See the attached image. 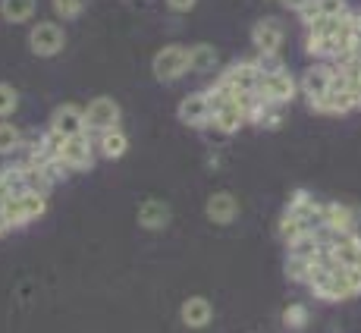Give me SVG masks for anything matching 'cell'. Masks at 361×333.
Segmentation results:
<instances>
[{
	"label": "cell",
	"instance_id": "obj_1",
	"mask_svg": "<svg viewBox=\"0 0 361 333\" xmlns=\"http://www.w3.org/2000/svg\"><path fill=\"white\" fill-rule=\"evenodd\" d=\"M151 73H154L157 82L170 85V82H179L185 73H189V47L183 44H164L161 51L151 60Z\"/></svg>",
	"mask_w": 361,
	"mask_h": 333
},
{
	"label": "cell",
	"instance_id": "obj_2",
	"mask_svg": "<svg viewBox=\"0 0 361 333\" xmlns=\"http://www.w3.org/2000/svg\"><path fill=\"white\" fill-rule=\"evenodd\" d=\"M66 47V32L60 23H54V19H41V23H32L29 29V51L35 57H57V54H63Z\"/></svg>",
	"mask_w": 361,
	"mask_h": 333
},
{
	"label": "cell",
	"instance_id": "obj_3",
	"mask_svg": "<svg viewBox=\"0 0 361 333\" xmlns=\"http://www.w3.org/2000/svg\"><path fill=\"white\" fill-rule=\"evenodd\" d=\"M330 85H333V63L330 60H317V63H311L302 73V79H298V95H302V98L308 101V107L314 110L317 104L327 98Z\"/></svg>",
	"mask_w": 361,
	"mask_h": 333
},
{
	"label": "cell",
	"instance_id": "obj_4",
	"mask_svg": "<svg viewBox=\"0 0 361 333\" xmlns=\"http://www.w3.org/2000/svg\"><path fill=\"white\" fill-rule=\"evenodd\" d=\"M317 236H321V242L330 248V255L336 258V265L361 270V236L358 233H333V230L324 226Z\"/></svg>",
	"mask_w": 361,
	"mask_h": 333
},
{
	"label": "cell",
	"instance_id": "obj_5",
	"mask_svg": "<svg viewBox=\"0 0 361 333\" xmlns=\"http://www.w3.org/2000/svg\"><path fill=\"white\" fill-rule=\"evenodd\" d=\"M355 107V98H352V88H349V79H345V73L333 63V85L327 92V98L314 107V114H324V116H345L352 114Z\"/></svg>",
	"mask_w": 361,
	"mask_h": 333
},
{
	"label": "cell",
	"instance_id": "obj_6",
	"mask_svg": "<svg viewBox=\"0 0 361 333\" xmlns=\"http://www.w3.org/2000/svg\"><path fill=\"white\" fill-rule=\"evenodd\" d=\"M94 161H98V148H94V135H92V133L73 135V138H66V142H63V151H60V164H63L69 173L92 170Z\"/></svg>",
	"mask_w": 361,
	"mask_h": 333
},
{
	"label": "cell",
	"instance_id": "obj_7",
	"mask_svg": "<svg viewBox=\"0 0 361 333\" xmlns=\"http://www.w3.org/2000/svg\"><path fill=\"white\" fill-rule=\"evenodd\" d=\"M4 214H6V220H10L13 230H19V226H29V224H35L38 217H44V214H47V195L25 192V195L6 201Z\"/></svg>",
	"mask_w": 361,
	"mask_h": 333
},
{
	"label": "cell",
	"instance_id": "obj_8",
	"mask_svg": "<svg viewBox=\"0 0 361 333\" xmlns=\"http://www.w3.org/2000/svg\"><path fill=\"white\" fill-rule=\"evenodd\" d=\"M217 82H224V85L233 88L235 95H252V92H258V85H261V73H258V66H255L252 57L233 60L230 66H224L217 73Z\"/></svg>",
	"mask_w": 361,
	"mask_h": 333
},
{
	"label": "cell",
	"instance_id": "obj_9",
	"mask_svg": "<svg viewBox=\"0 0 361 333\" xmlns=\"http://www.w3.org/2000/svg\"><path fill=\"white\" fill-rule=\"evenodd\" d=\"M120 116H123L120 104L114 98H107V95H98V98H92L85 104V133L98 135L104 129L120 126Z\"/></svg>",
	"mask_w": 361,
	"mask_h": 333
},
{
	"label": "cell",
	"instance_id": "obj_10",
	"mask_svg": "<svg viewBox=\"0 0 361 333\" xmlns=\"http://www.w3.org/2000/svg\"><path fill=\"white\" fill-rule=\"evenodd\" d=\"M258 98H264L267 104H276V107H286L289 101L298 98V79L289 73V69L274 73V75H261Z\"/></svg>",
	"mask_w": 361,
	"mask_h": 333
},
{
	"label": "cell",
	"instance_id": "obj_11",
	"mask_svg": "<svg viewBox=\"0 0 361 333\" xmlns=\"http://www.w3.org/2000/svg\"><path fill=\"white\" fill-rule=\"evenodd\" d=\"M252 44L255 54H270V57H280L283 44H286V29H283L280 19L264 16L252 25Z\"/></svg>",
	"mask_w": 361,
	"mask_h": 333
},
{
	"label": "cell",
	"instance_id": "obj_12",
	"mask_svg": "<svg viewBox=\"0 0 361 333\" xmlns=\"http://www.w3.org/2000/svg\"><path fill=\"white\" fill-rule=\"evenodd\" d=\"M211 98H207V92L201 88V92H192V95H185L183 101H179V107H176V116L185 123V126H192V129H204V126H211Z\"/></svg>",
	"mask_w": 361,
	"mask_h": 333
},
{
	"label": "cell",
	"instance_id": "obj_13",
	"mask_svg": "<svg viewBox=\"0 0 361 333\" xmlns=\"http://www.w3.org/2000/svg\"><path fill=\"white\" fill-rule=\"evenodd\" d=\"M47 129H54V133L63 138L82 135L85 133V107H79V104H60V107H54Z\"/></svg>",
	"mask_w": 361,
	"mask_h": 333
},
{
	"label": "cell",
	"instance_id": "obj_14",
	"mask_svg": "<svg viewBox=\"0 0 361 333\" xmlns=\"http://www.w3.org/2000/svg\"><path fill=\"white\" fill-rule=\"evenodd\" d=\"M324 220H327V230L333 233H358L361 214L343 201H324Z\"/></svg>",
	"mask_w": 361,
	"mask_h": 333
},
{
	"label": "cell",
	"instance_id": "obj_15",
	"mask_svg": "<svg viewBox=\"0 0 361 333\" xmlns=\"http://www.w3.org/2000/svg\"><path fill=\"white\" fill-rule=\"evenodd\" d=\"M248 123H252V120H248V110L242 107V104L235 101V98L226 101L224 107H217V110L211 114V126L217 129V133H224V135L239 133V129L248 126Z\"/></svg>",
	"mask_w": 361,
	"mask_h": 333
},
{
	"label": "cell",
	"instance_id": "obj_16",
	"mask_svg": "<svg viewBox=\"0 0 361 333\" xmlns=\"http://www.w3.org/2000/svg\"><path fill=\"white\" fill-rule=\"evenodd\" d=\"M135 217H138V226H142V230L157 233V230H166V226H170L173 211H170V205L161 201V198H145L142 205H138Z\"/></svg>",
	"mask_w": 361,
	"mask_h": 333
},
{
	"label": "cell",
	"instance_id": "obj_17",
	"mask_svg": "<svg viewBox=\"0 0 361 333\" xmlns=\"http://www.w3.org/2000/svg\"><path fill=\"white\" fill-rule=\"evenodd\" d=\"M204 214L211 224L217 226H230L235 217H239V198L233 195V192H214L211 198H207L204 205Z\"/></svg>",
	"mask_w": 361,
	"mask_h": 333
},
{
	"label": "cell",
	"instance_id": "obj_18",
	"mask_svg": "<svg viewBox=\"0 0 361 333\" xmlns=\"http://www.w3.org/2000/svg\"><path fill=\"white\" fill-rule=\"evenodd\" d=\"M94 148H98V157H104V161H120L129 151V135L123 133V126L104 129V133L94 135Z\"/></svg>",
	"mask_w": 361,
	"mask_h": 333
},
{
	"label": "cell",
	"instance_id": "obj_19",
	"mask_svg": "<svg viewBox=\"0 0 361 333\" xmlns=\"http://www.w3.org/2000/svg\"><path fill=\"white\" fill-rule=\"evenodd\" d=\"M179 317H183V324L189 330H204L207 324L214 321V305L204 299V296H192V299L183 302V308H179Z\"/></svg>",
	"mask_w": 361,
	"mask_h": 333
},
{
	"label": "cell",
	"instance_id": "obj_20",
	"mask_svg": "<svg viewBox=\"0 0 361 333\" xmlns=\"http://www.w3.org/2000/svg\"><path fill=\"white\" fill-rule=\"evenodd\" d=\"M345 10H349L345 0H305V6L295 16L302 19V25L308 29V25L321 23V19H327V16H339V13H345Z\"/></svg>",
	"mask_w": 361,
	"mask_h": 333
},
{
	"label": "cell",
	"instance_id": "obj_21",
	"mask_svg": "<svg viewBox=\"0 0 361 333\" xmlns=\"http://www.w3.org/2000/svg\"><path fill=\"white\" fill-rule=\"evenodd\" d=\"M220 66V51L214 44H192L189 47V73L207 75V73H217Z\"/></svg>",
	"mask_w": 361,
	"mask_h": 333
},
{
	"label": "cell",
	"instance_id": "obj_22",
	"mask_svg": "<svg viewBox=\"0 0 361 333\" xmlns=\"http://www.w3.org/2000/svg\"><path fill=\"white\" fill-rule=\"evenodd\" d=\"M38 13V0H0V16L10 25H25Z\"/></svg>",
	"mask_w": 361,
	"mask_h": 333
},
{
	"label": "cell",
	"instance_id": "obj_23",
	"mask_svg": "<svg viewBox=\"0 0 361 333\" xmlns=\"http://www.w3.org/2000/svg\"><path fill=\"white\" fill-rule=\"evenodd\" d=\"M25 148V133L10 120H0V157H13Z\"/></svg>",
	"mask_w": 361,
	"mask_h": 333
},
{
	"label": "cell",
	"instance_id": "obj_24",
	"mask_svg": "<svg viewBox=\"0 0 361 333\" xmlns=\"http://www.w3.org/2000/svg\"><path fill=\"white\" fill-rule=\"evenodd\" d=\"M298 236H305V224H302V217H295V214L283 211L280 224H276V239H280L283 246H289V242L298 239Z\"/></svg>",
	"mask_w": 361,
	"mask_h": 333
},
{
	"label": "cell",
	"instance_id": "obj_25",
	"mask_svg": "<svg viewBox=\"0 0 361 333\" xmlns=\"http://www.w3.org/2000/svg\"><path fill=\"white\" fill-rule=\"evenodd\" d=\"M308 317H311L308 305L293 302V305H286V308H283V327H286V330H305V327H308Z\"/></svg>",
	"mask_w": 361,
	"mask_h": 333
},
{
	"label": "cell",
	"instance_id": "obj_26",
	"mask_svg": "<svg viewBox=\"0 0 361 333\" xmlns=\"http://www.w3.org/2000/svg\"><path fill=\"white\" fill-rule=\"evenodd\" d=\"M311 258H295V255H286V277L293 283H302V286H308L311 280Z\"/></svg>",
	"mask_w": 361,
	"mask_h": 333
},
{
	"label": "cell",
	"instance_id": "obj_27",
	"mask_svg": "<svg viewBox=\"0 0 361 333\" xmlns=\"http://www.w3.org/2000/svg\"><path fill=\"white\" fill-rule=\"evenodd\" d=\"M85 4L88 0H51V10H54V16L69 23V19H79L85 13Z\"/></svg>",
	"mask_w": 361,
	"mask_h": 333
},
{
	"label": "cell",
	"instance_id": "obj_28",
	"mask_svg": "<svg viewBox=\"0 0 361 333\" xmlns=\"http://www.w3.org/2000/svg\"><path fill=\"white\" fill-rule=\"evenodd\" d=\"M19 110V92L10 85V82H0V120L13 116Z\"/></svg>",
	"mask_w": 361,
	"mask_h": 333
},
{
	"label": "cell",
	"instance_id": "obj_29",
	"mask_svg": "<svg viewBox=\"0 0 361 333\" xmlns=\"http://www.w3.org/2000/svg\"><path fill=\"white\" fill-rule=\"evenodd\" d=\"M255 126H264V129H276L283 126V107H276V104H264L258 110V116H255Z\"/></svg>",
	"mask_w": 361,
	"mask_h": 333
},
{
	"label": "cell",
	"instance_id": "obj_30",
	"mask_svg": "<svg viewBox=\"0 0 361 333\" xmlns=\"http://www.w3.org/2000/svg\"><path fill=\"white\" fill-rule=\"evenodd\" d=\"M255 66H258L261 75H274V73H283L286 63H283V57H270V54H255Z\"/></svg>",
	"mask_w": 361,
	"mask_h": 333
},
{
	"label": "cell",
	"instance_id": "obj_31",
	"mask_svg": "<svg viewBox=\"0 0 361 333\" xmlns=\"http://www.w3.org/2000/svg\"><path fill=\"white\" fill-rule=\"evenodd\" d=\"M195 4L198 0H166V6H170V13H189V10H195Z\"/></svg>",
	"mask_w": 361,
	"mask_h": 333
},
{
	"label": "cell",
	"instance_id": "obj_32",
	"mask_svg": "<svg viewBox=\"0 0 361 333\" xmlns=\"http://www.w3.org/2000/svg\"><path fill=\"white\" fill-rule=\"evenodd\" d=\"M280 4H283V6H286V10H293V13H298V10H302V6H305V0H280Z\"/></svg>",
	"mask_w": 361,
	"mask_h": 333
},
{
	"label": "cell",
	"instance_id": "obj_33",
	"mask_svg": "<svg viewBox=\"0 0 361 333\" xmlns=\"http://www.w3.org/2000/svg\"><path fill=\"white\" fill-rule=\"evenodd\" d=\"M13 226H10V220H6V214H4V207H0V236H6Z\"/></svg>",
	"mask_w": 361,
	"mask_h": 333
}]
</instances>
